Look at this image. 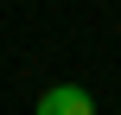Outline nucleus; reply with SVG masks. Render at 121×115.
<instances>
[{"mask_svg":"<svg viewBox=\"0 0 121 115\" xmlns=\"http://www.w3.org/2000/svg\"><path fill=\"white\" fill-rule=\"evenodd\" d=\"M32 115H96V96H89L83 83H51Z\"/></svg>","mask_w":121,"mask_h":115,"instance_id":"obj_1","label":"nucleus"}]
</instances>
